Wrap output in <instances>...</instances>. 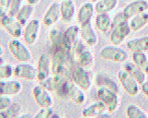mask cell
<instances>
[{
    "label": "cell",
    "instance_id": "obj_7",
    "mask_svg": "<svg viewBox=\"0 0 148 118\" xmlns=\"http://www.w3.org/2000/svg\"><path fill=\"white\" fill-rule=\"evenodd\" d=\"M32 95L36 104L40 108H50L54 104L51 91L39 84L32 89Z\"/></svg>",
    "mask_w": 148,
    "mask_h": 118
},
{
    "label": "cell",
    "instance_id": "obj_6",
    "mask_svg": "<svg viewBox=\"0 0 148 118\" xmlns=\"http://www.w3.org/2000/svg\"><path fill=\"white\" fill-rule=\"evenodd\" d=\"M41 30V22L37 18L31 19L23 26L22 38L28 46H34L38 40Z\"/></svg>",
    "mask_w": 148,
    "mask_h": 118
},
{
    "label": "cell",
    "instance_id": "obj_13",
    "mask_svg": "<svg viewBox=\"0 0 148 118\" xmlns=\"http://www.w3.org/2000/svg\"><path fill=\"white\" fill-rule=\"evenodd\" d=\"M61 20L60 3L52 2L43 14L42 22L47 28H52Z\"/></svg>",
    "mask_w": 148,
    "mask_h": 118
},
{
    "label": "cell",
    "instance_id": "obj_48",
    "mask_svg": "<svg viewBox=\"0 0 148 118\" xmlns=\"http://www.w3.org/2000/svg\"><path fill=\"white\" fill-rule=\"evenodd\" d=\"M82 118H89V117H83V116H82Z\"/></svg>",
    "mask_w": 148,
    "mask_h": 118
},
{
    "label": "cell",
    "instance_id": "obj_40",
    "mask_svg": "<svg viewBox=\"0 0 148 118\" xmlns=\"http://www.w3.org/2000/svg\"><path fill=\"white\" fill-rule=\"evenodd\" d=\"M94 118H112V114L108 112H105Z\"/></svg>",
    "mask_w": 148,
    "mask_h": 118
},
{
    "label": "cell",
    "instance_id": "obj_21",
    "mask_svg": "<svg viewBox=\"0 0 148 118\" xmlns=\"http://www.w3.org/2000/svg\"><path fill=\"white\" fill-rule=\"evenodd\" d=\"M107 112L102 102L97 100L92 102L84 108L82 111V116L89 118H94L102 113Z\"/></svg>",
    "mask_w": 148,
    "mask_h": 118
},
{
    "label": "cell",
    "instance_id": "obj_18",
    "mask_svg": "<svg viewBox=\"0 0 148 118\" xmlns=\"http://www.w3.org/2000/svg\"><path fill=\"white\" fill-rule=\"evenodd\" d=\"M49 38L55 51H63L70 53L65 43L63 32L58 28H51L49 33Z\"/></svg>",
    "mask_w": 148,
    "mask_h": 118
},
{
    "label": "cell",
    "instance_id": "obj_19",
    "mask_svg": "<svg viewBox=\"0 0 148 118\" xmlns=\"http://www.w3.org/2000/svg\"><path fill=\"white\" fill-rule=\"evenodd\" d=\"M61 20L64 23L71 22L76 14V5L73 0H65L60 2Z\"/></svg>",
    "mask_w": 148,
    "mask_h": 118
},
{
    "label": "cell",
    "instance_id": "obj_12",
    "mask_svg": "<svg viewBox=\"0 0 148 118\" xmlns=\"http://www.w3.org/2000/svg\"><path fill=\"white\" fill-rule=\"evenodd\" d=\"M79 26L80 39L88 48L95 46L98 42V36L91 22Z\"/></svg>",
    "mask_w": 148,
    "mask_h": 118
},
{
    "label": "cell",
    "instance_id": "obj_2",
    "mask_svg": "<svg viewBox=\"0 0 148 118\" xmlns=\"http://www.w3.org/2000/svg\"><path fill=\"white\" fill-rule=\"evenodd\" d=\"M96 95L98 100L103 103L106 111L110 114L114 113L120 105V97L118 93L106 88H97Z\"/></svg>",
    "mask_w": 148,
    "mask_h": 118
},
{
    "label": "cell",
    "instance_id": "obj_8",
    "mask_svg": "<svg viewBox=\"0 0 148 118\" xmlns=\"http://www.w3.org/2000/svg\"><path fill=\"white\" fill-rule=\"evenodd\" d=\"M13 76L17 79L27 81L36 80V68L33 64L27 62H18L14 66Z\"/></svg>",
    "mask_w": 148,
    "mask_h": 118
},
{
    "label": "cell",
    "instance_id": "obj_14",
    "mask_svg": "<svg viewBox=\"0 0 148 118\" xmlns=\"http://www.w3.org/2000/svg\"><path fill=\"white\" fill-rule=\"evenodd\" d=\"M148 10V0H132L123 9L124 16L129 20L131 17Z\"/></svg>",
    "mask_w": 148,
    "mask_h": 118
},
{
    "label": "cell",
    "instance_id": "obj_3",
    "mask_svg": "<svg viewBox=\"0 0 148 118\" xmlns=\"http://www.w3.org/2000/svg\"><path fill=\"white\" fill-rule=\"evenodd\" d=\"M99 55L102 60L116 63L123 64L129 58L128 53L124 49L112 44L102 47Z\"/></svg>",
    "mask_w": 148,
    "mask_h": 118
},
{
    "label": "cell",
    "instance_id": "obj_9",
    "mask_svg": "<svg viewBox=\"0 0 148 118\" xmlns=\"http://www.w3.org/2000/svg\"><path fill=\"white\" fill-rule=\"evenodd\" d=\"M36 80L39 83L45 80L51 76V57L47 53L40 54L36 65Z\"/></svg>",
    "mask_w": 148,
    "mask_h": 118
},
{
    "label": "cell",
    "instance_id": "obj_24",
    "mask_svg": "<svg viewBox=\"0 0 148 118\" xmlns=\"http://www.w3.org/2000/svg\"><path fill=\"white\" fill-rule=\"evenodd\" d=\"M80 32L79 25L72 24L68 26L63 32L64 38L65 45L69 52L71 51V48L73 44L78 39Z\"/></svg>",
    "mask_w": 148,
    "mask_h": 118
},
{
    "label": "cell",
    "instance_id": "obj_39",
    "mask_svg": "<svg viewBox=\"0 0 148 118\" xmlns=\"http://www.w3.org/2000/svg\"><path fill=\"white\" fill-rule=\"evenodd\" d=\"M14 118H32V115L29 112H26L21 113Z\"/></svg>",
    "mask_w": 148,
    "mask_h": 118
},
{
    "label": "cell",
    "instance_id": "obj_10",
    "mask_svg": "<svg viewBox=\"0 0 148 118\" xmlns=\"http://www.w3.org/2000/svg\"><path fill=\"white\" fill-rule=\"evenodd\" d=\"M131 32L128 21L120 23L112 28L109 34V40L112 45L120 46L124 43Z\"/></svg>",
    "mask_w": 148,
    "mask_h": 118
},
{
    "label": "cell",
    "instance_id": "obj_42",
    "mask_svg": "<svg viewBox=\"0 0 148 118\" xmlns=\"http://www.w3.org/2000/svg\"><path fill=\"white\" fill-rule=\"evenodd\" d=\"M5 53V49L3 46L0 43V57H3Z\"/></svg>",
    "mask_w": 148,
    "mask_h": 118
},
{
    "label": "cell",
    "instance_id": "obj_34",
    "mask_svg": "<svg viewBox=\"0 0 148 118\" xmlns=\"http://www.w3.org/2000/svg\"><path fill=\"white\" fill-rule=\"evenodd\" d=\"M53 113L52 107L40 108V109L32 116V118H51Z\"/></svg>",
    "mask_w": 148,
    "mask_h": 118
},
{
    "label": "cell",
    "instance_id": "obj_41",
    "mask_svg": "<svg viewBox=\"0 0 148 118\" xmlns=\"http://www.w3.org/2000/svg\"><path fill=\"white\" fill-rule=\"evenodd\" d=\"M25 1H26V3L34 6L38 5L40 2V0H25Z\"/></svg>",
    "mask_w": 148,
    "mask_h": 118
},
{
    "label": "cell",
    "instance_id": "obj_22",
    "mask_svg": "<svg viewBox=\"0 0 148 118\" xmlns=\"http://www.w3.org/2000/svg\"><path fill=\"white\" fill-rule=\"evenodd\" d=\"M94 19L95 28L101 32L106 33L112 27V18L108 13H96Z\"/></svg>",
    "mask_w": 148,
    "mask_h": 118
},
{
    "label": "cell",
    "instance_id": "obj_26",
    "mask_svg": "<svg viewBox=\"0 0 148 118\" xmlns=\"http://www.w3.org/2000/svg\"><path fill=\"white\" fill-rule=\"evenodd\" d=\"M148 24V12L136 15L128 20V25L132 32H138Z\"/></svg>",
    "mask_w": 148,
    "mask_h": 118
},
{
    "label": "cell",
    "instance_id": "obj_20",
    "mask_svg": "<svg viewBox=\"0 0 148 118\" xmlns=\"http://www.w3.org/2000/svg\"><path fill=\"white\" fill-rule=\"evenodd\" d=\"M125 45L127 50L131 53L148 51V35L130 39Z\"/></svg>",
    "mask_w": 148,
    "mask_h": 118
},
{
    "label": "cell",
    "instance_id": "obj_25",
    "mask_svg": "<svg viewBox=\"0 0 148 118\" xmlns=\"http://www.w3.org/2000/svg\"><path fill=\"white\" fill-rule=\"evenodd\" d=\"M122 68L129 72L140 85L146 80L147 74L132 61H127L123 63Z\"/></svg>",
    "mask_w": 148,
    "mask_h": 118
},
{
    "label": "cell",
    "instance_id": "obj_27",
    "mask_svg": "<svg viewBox=\"0 0 148 118\" xmlns=\"http://www.w3.org/2000/svg\"><path fill=\"white\" fill-rule=\"evenodd\" d=\"M119 4V0H99L95 3L96 13H109L114 10Z\"/></svg>",
    "mask_w": 148,
    "mask_h": 118
},
{
    "label": "cell",
    "instance_id": "obj_17",
    "mask_svg": "<svg viewBox=\"0 0 148 118\" xmlns=\"http://www.w3.org/2000/svg\"><path fill=\"white\" fill-rule=\"evenodd\" d=\"M93 83L98 87L109 89L118 94L120 93V86L116 81L108 74L103 72H98L93 79Z\"/></svg>",
    "mask_w": 148,
    "mask_h": 118
},
{
    "label": "cell",
    "instance_id": "obj_38",
    "mask_svg": "<svg viewBox=\"0 0 148 118\" xmlns=\"http://www.w3.org/2000/svg\"><path fill=\"white\" fill-rule=\"evenodd\" d=\"M140 89L143 94L148 98V80H146L140 85Z\"/></svg>",
    "mask_w": 148,
    "mask_h": 118
},
{
    "label": "cell",
    "instance_id": "obj_35",
    "mask_svg": "<svg viewBox=\"0 0 148 118\" xmlns=\"http://www.w3.org/2000/svg\"><path fill=\"white\" fill-rule=\"evenodd\" d=\"M12 102L13 101L10 97L0 94V112L6 110Z\"/></svg>",
    "mask_w": 148,
    "mask_h": 118
},
{
    "label": "cell",
    "instance_id": "obj_46",
    "mask_svg": "<svg viewBox=\"0 0 148 118\" xmlns=\"http://www.w3.org/2000/svg\"><path fill=\"white\" fill-rule=\"evenodd\" d=\"M99 1V0H90V1L92 3H95V2H97V1Z\"/></svg>",
    "mask_w": 148,
    "mask_h": 118
},
{
    "label": "cell",
    "instance_id": "obj_43",
    "mask_svg": "<svg viewBox=\"0 0 148 118\" xmlns=\"http://www.w3.org/2000/svg\"><path fill=\"white\" fill-rule=\"evenodd\" d=\"M51 118H64V117L62 116H61V115H60L59 114L53 113V114L51 116Z\"/></svg>",
    "mask_w": 148,
    "mask_h": 118
},
{
    "label": "cell",
    "instance_id": "obj_23",
    "mask_svg": "<svg viewBox=\"0 0 148 118\" xmlns=\"http://www.w3.org/2000/svg\"><path fill=\"white\" fill-rule=\"evenodd\" d=\"M85 91L83 90L72 82H70L67 97L76 105H82L86 101V95Z\"/></svg>",
    "mask_w": 148,
    "mask_h": 118
},
{
    "label": "cell",
    "instance_id": "obj_49",
    "mask_svg": "<svg viewBox=\"0 0 148 118\" xmlns=\"http://www.w3.org/2000/svg\"><path fill=\"white\" fill-rule=\"evenodd\" d=\"M147 118H148V114H147Z\"/></svg>",
    "mask_w": 148,
    "mask_h": 118
},
{
    "label": "cell",
    "instance_id": "obj_45",
    "mask_svg": "<svg viewBox=\"0 0 148 118\" xmlns=\"http://www.w3.org/2000/svg\"><path fill=\"white\" fill-rule=\"evenodd\" d=\"M0 118H6L3 113L2 112H0Z\"/></svg>",
    "mask_w": 148,
    "mask_h": 118
},
{
    "label": "cell",
    "instance_id": "obj_11",
    "mask_svg": "<svg viewBox=\"0 0 148 118\" xmlns=\"http://www.w3.org/2000/svg\"><path fill=\"white\" fill-rule=\"evenodd\" d=\"M0 25L12 38H20L22 36L23 26L16 17L6 15L1 19Z\"/></svg>",
    "mask_w": 148,
    "mask_h": 118
},
{
    "label": "cell",
    "instance_id": "obj_30",
    "mask_svg": "<svg viewBox=\"0 0 148 118\" xmlns=\"http://www.w3.org/2000/svg\"><path fill=\"white\" fill-rule=\"evenodd\" d=\"M127 118H147V114L140 107L135 104H130L125 109Z\"/></svg>",
    "mask_w": 148,
    "mask_h": 118
},
{
    "label": "cell",
    "instance_id": "obj_36",
    "mask_svg": "<svg viewBox=\"0 0 148 118\" xmlns=\"http://www.w3.org/2000/svg\"><path fill=\"white\" fill-rule=\"evenodd\" d=\"M128 21V20L124 16L122 11L119 12L114 14L113 18H112V28L120 23H121L125 21Z\"/></svg>",
    "mask_w": 148,
    "mask_h": 118
},
{
    "label": "cell",
    "instance_id": "obj_29",
    "mask_svg": "<svg viewBox=\"0 0 148 118\" xmlns=\"http://www.w3.org/2000/svg\"><path fill=\"white\" fill-rule=\"evenodd\" d=\"M131 61L138 67L148 74V56L146 52H133Z\"/></svg>",
    "mask_w": 148,
    "mask_h": 118
},
{
    "label": "cell",
    "instance_id": "obj_32",
    "mask_svg": "<svg viewBox=\"0 0 148 118\" xmlns=\"http://www.w3.org/2000/svg\"><path fill=\"white\" fill-rule=\"evenodd\" d=\"M14 66L9 63L3 62L0 65V80L11 78L13 76Z\"/></svg>",
    "mask_w": 148,
    "mask_h": 118
},
{
    "label": "cell",
    "instance_id": "obj_47",
    "mask_svg": "<svg viewBox=\"0 0 148 118\" xmlns=\"http://www.w3.org/2000/svg\"><path fill=\"white\" fill-rule=\"evenodd\" d=\"M57 1H58L60 2H61V1H65V0H57Z\"/></svg>",
    "mask_w": 148,
    "mask_h": 118
},
{
    "label": "cell",
    "instance_id": "obj_15",
    "mask_svg": "<svg viewBox=\"0 0 148 118\" xmlns=\"http://www.w3.org/2000/svg\"><path fill=\"white\" fill-rule=\"evenodd\" d=\"M23 84L18 79H8L0 80V94L12 97L20 94L22 91Z\"/></svg>",
    "mask_w": 148,
    "mask_h": 118
},
{
    "label": "cell",
    "instance_id": "obj_44",
    "mask_svg": "<svg viewBox=\"0 0 148 118\" xmlns=\"http://www.w3.org/2000/svg\"><path fill=\"white\" fill-rule=\"evenodd\" d=\"M5 61H4V59L3 58V57H0V65L2 63H3Z\"/></svg>",
    "mask_w": 148,
    "mask_h": 118
},
{
    "label": "cell",
    "instance_id": "obj_28",
    "mask_svg": "<svg viewBox=\"0 0 148 118\" xmlns=\"http://www.w3.org/2000/svg\"><path fill=\"white\" fill-rule=\"evenodd\" d=\"M34 12V6L29 4H24L15 16L18 22L24 26L31 19Z\"/></svg>",
    "mask_w": 148,
    "mask_h": 118
},
{
    "label": "cell",
    "instance_id": "obj_31",
    "mask_svg": "<svg viewBox=\"0 0 148 118\" xmlns=\"http://www.w3.org/2000/svg\"><path fill=\"white\" fill-rule=\"evenodd\" d=\"M23 107L18 102H12L9 107L2 112L6 118H14L21 113Z\"/></svg>",
    "mask_w": 148,
    "mask_h": 118
},
{
    "label": "cell",
    "instance_id": "obj_33",
    "mask_svg": "<svg viewBox=\"0 0 148 118\" xmlns=\"http://www.w3.org/2000/svg\"><path fill=\"white\" fill-rule=\"evenodd\" d=\"M23 5V0H11L8 14L15 17Z\"/></svg>",
    "mask_w": 148,
    "mask_h": 118
},
{
    "label": "cell",
    "instance_id": "obj_1",
    "mask_svg": "<svg viewBox=\"0 0 148 118\" xmlns=\"http://www.w3.org/2000/svg\"><path fill=\"white\" fill-rule=\"evenodd\" d=\"M28 46L19 38H12L8 43L9 53L18 62H27L32 60V53Z\"/></svg>",
    "mask_w": 148,
    "mask_h": 118
},
{
    "label": "cell",
    "instance_id": "obj_5",
    "mask_svg": "<svg viewBox=\"0 0 148 118\" xmlns=\"http://www.w3.org/2000/svg\"><path fill=\"white\" fill-rule=\"evenodd\" d=\"M88 71L76 64L71 72L72 82L85 91L89 90L93 84V80Z\"/></svg>",
    "mask_w": 148,
    "mask_h": 118
},
{
    "label": "cell",
    "instance_id": "obj_37",
    "mask_svg": "<svg viewBox=\"0 0 148 118\" xmlns=\"http://www.w3.org/2000/svg\"><path fill=\"white\" fill-rule=\"evenodd\" d=\"M11 0H0V9L8 13Z\"/></svg>",
    "mask_w": 148,
    "mask_h": 118
},
{
    "label": "cell",
    "instance_id": "obj_16",
    "mask_svg": "<svg viewBox=\"0 0 148 118\" xmlns=\"http://www.w3.org/2000/svg\"><path fill=\"white\" fill-rule=\"evenodd\" d=\"M95 13L94 5L91 2L82 3L76 11V19L79 25L91 22Z\"/></svg>",
    "mask_w": 148,
    "mask_h": 118
},
{
    "label": "cell",
    "instance_id": "obj_4",
    "mask_svg": "<svg viewBox=\"0 0 148 118\" xmlns=\"http://www.w3.org/2000/svg\"><path fill=\"white\" fill-rule=\"evenodd\" d=\"M117 78L120 85L128 95L135 97L139 94L140 84L126 70L120 69L117 73Z\"/></svg>",
    "mask_w": 148,
    "mask_h": 118
}]
</instances>
